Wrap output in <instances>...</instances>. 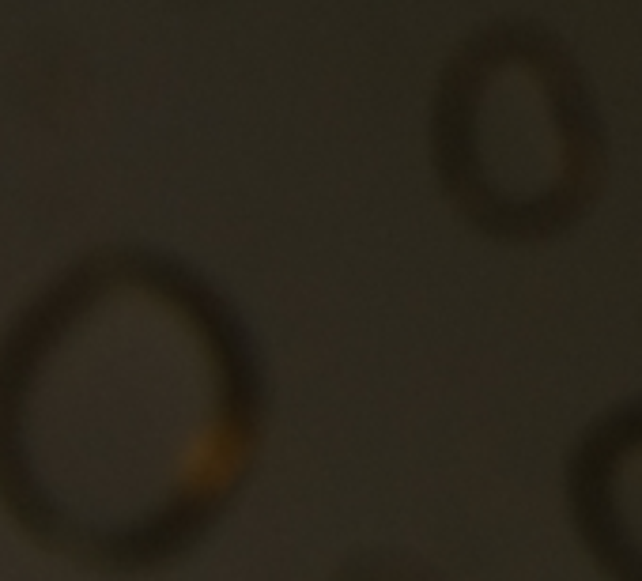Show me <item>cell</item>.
<instances>
[{
	"label": "cell",
	"mask_w": 642,
	"mask_h": 581,
	"mask_svg": "<svg viewBox=\"0 0 642 581\" xmlns=\"http://www.w3.org/2000/svg\"><path fill=\"white\" fill-rule=\"evenodd\" d=\"M435 155L476 227L544 238L582 215L601 181V128L582 76L525 27L484 30L454 57L435 102Z\"/></svg>",
	"instance_id": "1"
},
{
	"label": "cell",
	"mask_w": 642,
	"mask_h": 581,
	"mask_svg": "<svg viewBox=\"0 0 642 581\" xmlns=\"http://www.w3.org/2000/svg\"><path fill=\"white\" fill-rule=\"evenodd\" d=\"M574 518L620 581H642V408L605 419L574 461Z\"/></svg>",
	"instance_id": "2"
}]
</instances>
